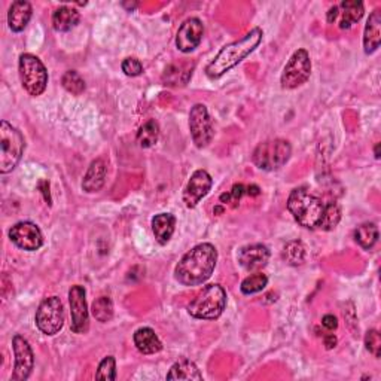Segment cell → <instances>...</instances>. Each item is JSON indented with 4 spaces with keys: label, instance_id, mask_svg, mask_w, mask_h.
<instances>
[{
    "label": "cell",
    "instance_id": "cell-38",
    "mask_svg": "<svg viewBox=\"0 0 381 381\" xmlns=\"http://www.w3.org/2000/svg\"><path fill=\"white\" fill-rule=\"evenodd\" d=\"M246 194L250 196H258V195H261V189L256 185H249V187H246Z\"/></svg>",
    "mask_w": 381,
    "mask_h": 381
},
{
    "label": "cell",
    "instance_id": "cell-36",
    "mask_svg": "<svg viewBox=\"0 0 381 381\" xmlns=\"http://www.w3.org/2000/svg\"><path fill=\"white\" fill-rule=\"evenodd\" d=\"M322 326L328 330H335L338 328V319L334 314H326L322 317Z\"/></svg>",
    "mask_w": 381,
    "mask_h": 381
},
{
    "label": "cell",
    "instance_id": "cell-41",
    "mask_svg": "<svg viewBox=\"0 0 381 381\" xmlns=\"http://www.w3.org/2000/svg\"><path fill=\"white\" fill-rule=\"evenodd\" d=\"M375 158H377V159L380 158V143L375 145Z\"/></svg>",
    "mask_w": 381,
    "mask_h": 381
},
{
    "label": "cell",
    "instance_id": "cell-10",
    "mask_svg": "<svg viewBox=\"0 0 381 381\" xmlns=\"http://www.w3.org/2000/svg\"><path fill=\"white\" fill-rule=\"evenodd\" d=\"M189 131L196 147H207L215 138L213 119L203 103H196L189 112Z\"/></svg>",
    "mask_w": 381,
    "mask_h": 381
},
{
    "label": "cell",
    "instance_id": "cell-7",
    "mask_svg": "<svg viewBox=\"0 0 381 381\" xmlns=\"http://www.w3.org/2000/svg\"><path fill=\"white\" fill-rule=\"evenodd\" d=\"M18 72L24 90L33 97L44 94L48 85V72L38 57L22 54L18 61Z\"/></svg>",
    "mask_w": 381,
    "mask_h": 381
},
{
    "label": "cell",
    "instance_id": "cell-17",
    "mask_svg": "<svg viewBox=\"0 0 381 381\" xmlns=\"http://www.w3.org/2000/svg\"><path fill=\"white\" fill-rule=\"evenodd\" d=\"M269 249L264 244H249L244 246L239 250L237 260L239 264L246 269V272H260L264 267H267L269 261Z\"/></svg>",
    "mask_w": 381,
    "mask_h": 381
},
{
    "label": "cell",
    "instance_id": "cell-30",
    "mask_svg": "<svg viewBox=\"0 0 381 381\" xmlns=\"http://www.w3.org/2000/svg\"><path fill=\"white\" fill-rule=\"evenodd\" d=\"M267 285H268V277L258 272L255 274H250L249 277H246L241 281L240 289L244 295H255L258 292H262Z\"/></svg>",
    "mask_w": 381,
    "mask_h": 381
},
{
    "label": "cell",
    "instance_id": "cell-28",
    "mask_svg": "<svg viewBox=\"0 0 381 381\" xmlns=\"http://www.w3.org/2000/svg\"><path fill=\"white\" fill-rule=\"evenodd\" d=\"M91 313L97 322L106 323L110 322L114 317V302L109 297H100L93 302Z\"/></svg>",
    "mask_w": 381,
    "mask_h": 381
},
{
    "label": "cell",
    "instance_id": "cell-37",
    "mask_svg": "<svg viewBox=\"0 0 381 381\" xmlns=\"http://www.w3.org/2000/svg\"><path fill=\"white\" fill-rule=\"evenodd\" d=\"M323 344L328 350L334 349L337 346V337L334 334H328L323 337Z\"/></svg>",
    "mask_w": 381,
    "mask_h": 381
},
{
    "label": "cell",
    "instance_id": "cell-11",
    "mask_svg": "<svg viewBox=\"0 0 381 381\" xmlns=\"http://www.w3.org/2000/svg\"><path fill=\"white\" fill-rule=\"evenodd\" d=\"M87 292L83 286L75 285L69 290V304L72 323L70 329L75 334H87L90 329V313L87 305Z\"/></svg>",
    "mask_w": 381,
    "mask_h": 381
},
{
    "label": "cell",
    "instance_id": "cell-35",
    "mask_svg": "<svg viewBox=\"0 0 381 381\" xmlns=\"http://www.w3.org/2000/svg\"><path fill=\"white\" fill-rule=\"evenodd\" d=\"M121 69H122V72L126 73L127 76H131V78L139 76L143 73V65L140 63L138 58H134V57H128V58H126L124 61H122Z\"/></svg>",
    "mask_w": 381,
    "mask_h": 381
},
{
    "label": "cell",
    "instance_id": "cell-22",
    "mask_svg": "<svg viewBox=\"0 0 381 381\" xmlns=\"http://www.w3.org/2000/svg\"><path fill=\"white\" fill-rule=\"evenodd\" d=\"M176 218L171 213H159L152 218V231L159 244H167L175 234Z\"/></svg>",
    "mask_w": 381,
    "mask_h": 381
},
{
    "label": "cell",
    "instance_id": "cell-5",
    "mask_svg": "<svg viewBox=\"0 0 381 381\" xmlns=\"http://www.w3.org/2000/svg\"><path fill=\"white\" fill-rule=\"evenodd\" d=\"M26 149V142L20 130L8 121L0 122V173L8 175L14 170Z\"/></svg>",
    "mask_w": 381,
    "mask_h": 381
},
{
    "label": "cell",
    "instance_id": "cell-21",
    "mask_svg": "<svg viewBox=\"0 0 381 381\" xmlns=\"http://www.w3.org/2000/svg\"><path fill=\"white\" fill-rule=\"evenodd\" d=\"M133 341L136 349L143 354H155L163 350V342L152 328H139L133 335Z\"/></svg>",
    "mask_w": 381,
    "mask_h": 381
},
{
    "label": "cell",
    "instance_id": "cell-19",
    "mask_svg": "<svg viewBox=\"0 0 381 381\" xmlns=\"http://www.w3.org/2000/svg\"><path fill=\"white\" fill-rule=\"evenodd\" d=\"M33 15L32 5L26 0H17L11 5L8 12V26L14 33H21L27 27Z\"/></svg>",
    "mask_w": 381,
    "mask_h": 381
},
{
    "label": "cell",
    "instance_id": "cell-33",
    "mask_svg": "<svg viewBox=\"0 0 381 381\" xmlns=\"http://www.w3.org/2000/svg\"><path fill=\"white\" fill-rule=\"evenodd\" d=\"M365 346L366 350L370 352L374 358H380L381 354V338H380V333L377 329H370L365 335Z\"/></svg>",
    "mask_w": 381,
    "mask_h": 381
},
{
    "label": "cell",
    "instance_id": "cell-1",
    "mask_svg": "<svg viewBox=\"0 0 381 381\" xmlns=\"http://www.w3.org/2000/svg\"><path fill=\"white\" fill-rule=\"evenodd\" d=\"M218 262V250L210 243L196 244L175 268V279L183 286H199L212 277Z\"/></svg>",
    "mask_w": 381,
    "mask_h": 381
},
{
    "label": "cell",
    "instance_id": "cell-2",
    "mask_svg": "<svg viewBox=\"0 0 381 381\" xmlns=\"http://www.w3.org/2000/svg\"><path fill=\"white\" fill-rule=\"evenodd\" d=\"M262 36L264 32L260 27H255L248 34L243 36L241 39L225 45L210 63L207 65L206 67L207 78L210 79L222 78L227 72L240 65L246 57H249L255 49L260 46V44L262 42Z\"/></svg>",
    "mask_w": 381,
    "mask_h": 381
},
{
    "label": "cell",
    "instance_id": "cell-40",
    "mask_svg": "<svg viewBox=\"0 0 381 381\" xmlns=\"http://www.w3.org/2000/svg\"><path fill=\"white\" fill-rule=\"evenodd\" d=\"M224 210H225V208L222 207V206H218V207H215V215H220V213H224Z\"/></svg>",
    "mask_w": 381,
    "mask_h": 381
},
{
    "label": "cell",
    "instance_id": "cell-12",
    "mask_svg": "<svg viewBox=\"0 0 381 381\" xmlns=\"http://www.w3.org/2000/svg\"><path fill=\"white\" fill-rule=\"evenodd\" d=\"M12 349H14L15 365L14 373L11 375L12 381H26L34 368V354L29 341L22 335L17 334L12 338Z\"/></svg>",
    "mask_w": 381,
    "mask_h": 381
},
{
    "label": "cell",
    "instance_id": "cell-16",
    "mask_svg": "<svg viewBox=\"0 0 381 381\" xmlns=\"http://www.w3.org/2000/svg\"><path fill=\"white\" fill-rule=\"evenodd\" d=\"M204 36V26L199 18H188L182 22L176 34V46L180 53L189 54L200 46Z\"/></svg>",
    "mask_w": 381,
    "mask_h": 381
},
{
    "label": "cell",
    "instance_id": "cell-39",
    "mask_svg": "<svg viewBox=\"0 0 381 381\" xmlns=\"http://www.w3.org/2000/svg\"><path fill=\"white\" fill-rule=\"evenodd\" d=\"M44 185H45V188H42V185H39V188L42 189V194H44V199L48 201V204H51V196H49V183L46 180H44Z\"/></svg>",
    "mask_w": 381,
    "mask_h": 381
},
{
    "label": "cell",
    "instance_id": "cell-15",
    "mask_svg": "<svg viewBox=\"0 0 381 381\" xmlns=\"http://www.w3.org/2000/svg\"><path fill=\"white\" fill-rule=\"evenodd\" d=\"M213 187V179L206 170H196L188 180L183 189V203L188 208H195L204 196L210 192Z\"/></svg>",
    "mask_w": 381,
    "mask_h": 381
},
{
    "label": "cell",
    "instance_id": "cell-13",
    "mask_svg": "<svg viewBox=\"0 0 381 381\" xmlns=\"http://www.w3.org/2000/svg\"><path fill=\"white\" fill-rule=\"evenodd\" d=\"M9 239L17 248L27 252L39 250L44 246V234L41 228L33 222H29V220H24V222H18L12 227L9 229Z\"/></svg>",
    "mask_w": 381,
    "mask_h": 381
},
{
    "label": "cell",
    "instance_id": "cell-18",
    "mask_svg": "<svg viewBox=\"0 0 381 381\" xmlns=\"http://www.w3.org/2000/svg\"><path fill=\"white\" fill-rule=\"evenodd\" d=\"M106 175H107V167L105 159L97 158L90 164L87 173L83 176L82 180V189L88 194L98 192L106 183Z\"/></svg>",
    "mask_w": 381,
    "mask_h": 381
},
{
    "label": "cell",
    "instance_id": "cell-20",
    "mask_svg": "<svg viewBox=\"0 0 381 381\" xmlns=\"http://www.w3.org/2000/svg\"><path fill=\"white\" fill-rule=\"evenodd\" d=\"M381 44V11L375 9L366 21L363 32L365 54H374Z\"/></svg>",
    "mask_w": 381,
    "mask_h": 381
},
{
    "label": "cell",
    "instance_id": "cell-25",
    "mask_svg": "<svg viewBox=\"0 0 381 381\" xmlns=\"http://www.w3.org/2000/svg\"><path fill=\"white\" fill-rule=\"evenodd\" d=\"M354 241L358 243L362 249L370 250L378 241V227L373 222H365L354 231Z\"/></svg>",
    "mask_w": 381,
    "mask_h": 381
},
{
    "label": "cell",
    "instance_id": "cell-4",
    "mask_svg": "<svg viewBox=\"0 0 381 381\" xmlns=\"http://www.w3.org/2000/svg\"><path fill=\"white\" fill-rule=\"evenodd\" d=\"M227 307V292L220 285L206 286L188 305V313L194 319L216 321L222 316Z\"/></svg>",
    "mask_w": 381,
    "mask_h": 381
},
{
    "label": "cell",
    "instance_id": "cell-31",
    "mask_svg": "<svg viewBox=\"0 0 381 381\" xmlns=\"http://www.w3.org/2000/svg\"><path fill=\"white\" fill-rule=\"evenodd\" d=\"M61 83H63L65 90L73 95H81L85 91V81L75 70H67L61 78Z\"/></svg>",
    "mask_w": 381,
    "mask_h": 381
},
{
    "label": "cell",
    "instance_id": "cell-9",
    "mask_svg": "<svg viewBox=\"0 0 381 381\" xmlns=\"http://www.w3.org/2000/svg\"><path fill=\"white\" fill-rule=\"evenodd\" d=\"M312 75V60L305 49H298L292 54L281 73V88L295 90L304 85Z\"/></svg>",
    "mask_w": 381,
    "mask_h": 381
},
{
    "label": "cell",
    "instance_id": "cell-27",
    "mask_svg": "<svg viewBox=\"0 0 381 381\" xmlns=\"http://www.w3.org/2000/svg\"><path fill=\"white\" fill-rule=\"evenodd\" d=\"M281 258H283V261L292 267H298L302 265L305 261V248L304 244L298 240L289 241L283 250H281Z\"/></svg>",
    "mask_w": 381,
    "mask_h": 381
},
{
    "label": "cell",
    "instance_id": "cell-24",
    "mask_svg": "<svg viewBox=\"0 0 381 381\" xmlns=\"http://www.w3.org/2000/svg\"><path fill=\"white\" fill-rule=\"evenodd\" d=\"M167 380H203V375L192 361L180 359L170 368Z\"/></svg>",
    "mask_w": 381,
    "mask_h": 381
},
{
    "label": "cell",
    "instance_id": "cell-3",
    "mask_svg": "<svg viewBox=\"0 0 381 381\" xmlns=\"http://www.w3.org/2000/svg\"><path fill=\"white\" fill-rule=\"evenodd\" d=\"M323 208V201L307 188L293 189L288 199V210L293 219L307 229L319 228Z\"/></svg>",
    "mask_w": 381,
    "mask_h": 381
},
{
    "label": "cell",
    "instance_id": "cell-26",
    "mask_svg": "<svg viewBox=\"0 0 381 381\" xmlns=\"http://www.w3.org/2000/svg\"><path fill=\"white\" fill-rule=\"evenodd\" d=\"M159 138V126L155 119L146 121L138 131V143L140 147H152Z\"/></svg>",
    "mask_w": 381,
    "mask_h": 381
},
{
    "label": "cell",
    "instance_id": "cell-8",
    "mask_svg": "<svg viewBox=\"0 0 381 381\" xmlns=\"http://www.w3.org/2000/svg\"><path fill=\"white\" fill-rule=\"evenodd\" d=\"M34 321L42 334L48 337L58 334L65 325L63 302L58 297L45 298L36 310Z\"/></svg>",
    "mask_w": 381,
    "mask_h": 381
},
{
    "label": "cell",
    "instance_id": "cell-6",
    "mask_svg": "<svg viewBox=\"0 0 381 381\" xmlns=\"http://www.w3.org/2000/svg\"><path fill=\"white\" fill-rule=\"evenodd\" d=\"M290 155V143L283 139H274L258 145L252 154V161L264 171H274L283 167L289 161Z\"/></svg>",
    "mask_w": 381,
    "mask_h": 381
},
{
    "label": "cell",
    "instance_id": "cell-34",
    "mask_svg": "<svg viewBox=\"0 0 381 381\" xmlns=\"http://www.w3.org/2000/svg\"><path fill=\"white\" fill-rule=\"evenodd\" d=\"M246 194V187L241 185V183H239V185H234L232 187V189L229 192H225L220 195V203L222 204H231L232 207H237V204L240 203V200L243 199V195Z\"/></svg>",
    "mask_w": 381,
    "mask_h": 381
},
{
    "label": "cell",
    "instance_id": "cell-14",
    "mask_svg": "<svg viewBox=\"0 0 381 381\" xmlns=\"http://www.w3.org/2000/svg\"><path fill=\"white\" fill-rule=\"evenodd\" d=\"M363 14L365 8L359 0H344L340 5L329 9L326 18L329 24H334L338 21L340 29L347 30L353 26V24L361 21Z\"/></svg>",
    "mask_w": 381,
    "mask_h": 381
},
{
    "label": "cell",
    "instance_id": "cell-32",
    "mask_svg": "<svg viewBox=\"0 0 381 381\" xmlns=\"http://www.w3.org/2000/svg\"><path fill=\"white\" fill-rule=\"evenodd\" d=\"M95 380H107V381L116 380V361L114 356H106V358L100 362L95 373Z\"/></svg>",
    "mask_w": 381,
    "mask_h": 381
},
{
    "label": "cell",
    "instance_id": "cell-29",
    "mask_svg": "<svg viewBox=\"0 0 381 381\" xmlns=\"http://www.w3.org/2000/svg\"><path fill=\"white\" fill-rule=\"evenodd\" d=\"M341 220V208L337 203H329L325 204L323 208V215L321 219V224H319V229L322 231H333L334 228H337V225L340 224Z\"/></svg>",
    "mask_w": 381,
    "mask_h": 381
},
{
    "label": "cell",
    "instance_id": "cell-23",
    "mask_svg": "<svg viewBox=\"0 0 381 381\" xmlns=\"http://www.w3.org/2000/svg\"><path fill=\"white\" fill-rule=\"evenodd\" d=\"M81 21V14L70 6H60L53 14V27L58 33H66L78 26Z\"/></svg>",
    "mask_w": 381,
    "mask_h": 381
}]
</instances>
